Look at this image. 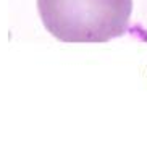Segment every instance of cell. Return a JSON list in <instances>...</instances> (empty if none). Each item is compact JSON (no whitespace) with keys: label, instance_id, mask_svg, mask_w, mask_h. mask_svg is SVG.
I'll return each instance as SVG.
<instances>
[{"label":"cell","instance_id":"obj_1","mask_svg":"<svg viewBox=\"0 0 147 152\" xmlns=\"http://www.w3.org/2000/svg\"><path fill=\"white\" fill-rule=\"evenodd\" d=\"M41 20L68 44H102L130 29L132 0H37Z\"/></svg>","mask_w":147,"mask_h":152}]
</instances>
